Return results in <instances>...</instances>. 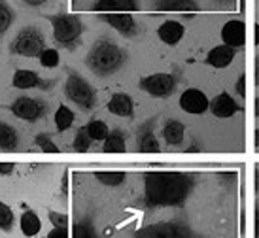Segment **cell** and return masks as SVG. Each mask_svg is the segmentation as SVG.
<instances>
[{
	"label": "cell",
	"mask_w": 259,
	"mask_h": 238,
	"mask_svg": "<svg viewBox=\"0 0 259 238\" xmlns=\"http://www.w3.org/2000/svg\"><path fill=\"white\" fill-rule=\"evenodd\" d=\"M193 176L184 172H146L144 204L157 206H182L193 189Z\"/></svg>",
	"instance_id": "1"
},
{
	"label": "cell",
	"mask_w": 259,
	"mask_h": 238,
	"mask_svg": "<svg viewBox=\"0 0 259 238\" xmlns=\"http://www.w3.org/2000/svg\"><path fill=\"white\" fill-rule=\"evenodd\" d=\"M127 61V53L110 38H101L93 43L85 57V66L99 78H110L119 72Z\"/></svg>",
	"instance_id": "2"
},
{
	"label": "cell",
	"mask_w": 259,
	"mask_h": 238,
	"mask_svg": "<svg viewBox=\"0 0 259 238\" xmlns=\"http://www.w3.org/2000/svg\"><path fill=\"white\" fill-rule=\"evenodd\" d=\"M46 19L51 23L53 27V40L66 50H74L76 45L81 42V34H83V23L79 19V15H46Z\"/></svg>",
	"instance_id": "3"
},
{
	"label": "cell",
	"mask_w": 259,
	"mask_h": 238,
	"mask_svg": "<svg viewBox=\"0 0 259 238\" xmlns=\"http://www.w3.org/2000/svg\"><path fill=\"white\" fill-rule=\"evenodd\" d=\"M44 50H46V36L34 25L23 27L10 43V51L19 57H40Z\"/></svg>",
	"instance_id": "4"
},
{
	"label": "cell",
	"mask_w": 259,
	"mask_h": 238,
	"mask_svg": "<svg viewBox=\"0 0 259 238\" xmlns=\"http://www.w3.org/2000/svg\"><path fill=\"white\" fill-rule=\"evenodd\" d=\"M65 94L70 102H74L83 112H91L97 106V93L89 85V81L83 79L78 72L68 70V78L65 83Z\"/></svg>",
	"instance_id": "5"
},
{
	"label": "cell",
	"mask_w": 259,
	"mask_h": 238,
	"mask_svg": "<svg viewBox=\"0 0 259 238\" xmlns=\"http://www.w3.org/2000/svg\"><path fill=\"white\" fill-rule=\"evenodd\" d=\"M135 238H199L186 223L178 221H161L142 227L135 232Z\"/></svg>",
	"instance_id": "6"
},
{
	"label": "cell",
	"mask_w": 259,
	"mask_h": 238,
	"mask_svg": "<svg viewBox=\"0 0 259 238\" xmlns=\"http://www.w3.org/2000/svg\"><path fill=\"white\" fill-rule=\"evenodd\" d=\"M8 108L15 117L29 123H36L38 119H42L50 112V106L46 102L40 101V99H32V97H19Z\"/></svg>",
	"instance_id": "7"
},
{
	"label": "cell",
	"mask_w": 259,
	"mask_h": 238,
	"mask_svg": "<svg viewBox=\"0 0 259 238\" xmlns=\"http://www.w3.org/2000/svg\"><path fill=\"white\" fill-rule=\"evenodd\" d=\"M138 87L148 93L150 97H155V99H166L174 94L176 91V78L172 74L166 72H159V74H150V76H144L138 81Z\"/></svg>",
	"instance_id": "8"
},
{
	"label": "cell",
	"mask_w": 259,
	"mask_h": 238,
	"mask_svg": "<svg viewBox=\"0 0 259 238\" xmlns=\"http://www.w3.org/2000/svg\"><path fill=\"white\" fill-rule=\"evenodd\" d=\"M180 108L186 112V114H191V116H201L206 110H210V101L208 97L202 93L201 89L197 87H189L186 89L180 97Z\"/></svg>",
	"instance_id": "9"
},
{
	"label": "cell",
	"mask_w": 259,
	"mask_h": 238,
	"mask_svg": "<svg viewBox=\"0 0 259 238\" xmlns=\"http://www.w3.org/2000/svg\"><path fill=\"white\" fill-rule=\"evenodd\" d=\"M102 21L108 23L114 30H117L121 36L133 38L138 34V23L135 21V17L129 14H104L99 15Z\"/></svg>",
	"instance_id": "10"
},
{
	"label": "cell",
	"mask_w": 259,
	"mask_h": 238,
	"mask_svg": "<svg viewBox=\"0 0 259 238\" xmlns=\"http://www.w3.org/2000/svg\"><path fill=\"white\" fill-rule=\"evenodd\" d=\"M222 40L225 45L240 50L246 42V25L240 19H231L222 27Z\"/></svg>",
	"instance_id": "11"
},
{
	"label": "cell",
	"mask_w": 259,
	"mask_h": 238,
	"mask_svg": "<svg viewBox=\"0 0 259 238\" xmlns=\"http://www.w3.org/2000/svg\"><path fill=\"white\" fill-rule=\"evenodd\" d=\"M97 14H133L140 10L138 0H97L91 8Z\"/></svg>",
	"instance_id": "12"
},
{
	"label": "cell",
	"mask_w": 259,
	"mask_h": 238,
	"mask_svg": "<svg viewBox=\"0 0 259 238\" xmlns=\"http://www.w3.org/2000/svg\"><path fill=\"white\" fill-rule=\"evenodd\" d=\"M210 112L220 119H227L242 112V106H238V102L229 93H220L210 101Z\"/></svg>",
	"instance_id": "13"
},
{
	"label": "cell",
	"mask_w": 259,
	"mask_h": 238,
	"mask_svg": "<svg viewBox=\"0 0 259 238\" xmlns=\"http://www.w3.org/2000/svg\"><path fill=\"white\" fill-rule=\"evenodd\" d=\"M12 85L15 89H34V87H40V89H50L53 85V81H44L40 78V74L34 72V70H27V68H19L14 72V78H12Z\"/></svg>",
	"instance_id": "14"
},
{
	"label": "cell",
	"mask_w": 259,
	"mask_h": 238,
	"mask_svg": "<svg viewBox=\"0 0 259 238\" xmlns=\"http://www.w3.org/2000/svg\"><path fill=\"white\" fill-rule=\"evenodd\" d=\"M235 57H237V50L223 43V45H216L214 50L208 51L204 63L208 66H214V68H227L235 61Z\"/></svg>",
	"instance_id": "15"
},
{
	"label": "cell",
	"mask_w": 259,
	"mask_h": 238,
	"mask_svg": "<svg viewBox=\"0 0 259 238\" xmlns=\"http://www.w3.org/2000/svg\"><path fill=\"white\" fill-rule=\"evenodd\" d=\"M106 108H108L110 114H114L117 117H133V114H135V102H133L129 94L114 93L110 97Z\"/></svg>",
	"instance_id": "16"
},
{
	"label": "cell",
	"mask_w": 259,
	"mask_h": 238,
	"mask_svg": "<svg viewBox=\"0 0 259 238\" xmlns=\"http://www.w3.org/2000/svg\"><path fill=\"white\" fill-rule=\"evenodd\" d=\"M155 12H182V14H195L201 6L195 0H153Z\"/></svg>",
	"instance_id": "17"
},
{
	"label": "cell",
	"mask_w": 259,
	"mask_h": 238,
	"mask_svg": "<svg viewBox=\"0 0 259 238\" xmlns=\"http://www.w3.org/2000/svg\"><path fill=\"white\" fill-rule=\"evenodd\" d=\"M186 34V29L180 21H165L163 25H159L157 36L159 40L166 45H176L182 42V38Z\"/></svg>",
	"instance_id": "18"
},
{
	"label": "cell",
	"mask_w": 259,
	"mask_h": 238,
	"mask_svg": "<svg viewBox=\"0 0 259 238\" xmlns=\"http://www.w3.org/2000/svg\"><path fill=\"white\" fill-rule=\"evenodd\" d=\"M138 150L142 153H157L161 150L157 136L153 134V123H146L138 130Z\"/></svg>",
	"instance_id": "19"
},
{
	"label": "cell",
	"mask_w": 259,
	"mask_h": 238,
	"mask_svg": "<svg viewBox=\"0 0 259 238\" xmlns=\"http://www.w3.org/2000/svg\"><path fill=\"white\" fill-rule=\"evenodd\" d=\"M186 136V127L178 119H168L163 127V138L168 146H180Z\"/></svg>",
	"instance_id": "20"
},
{
	"label": "cell",
	"mask_w": 259,
	"mask_h": 238,
	"mask_svg": "<svg viewBox=\"0 0 259 238\" xmlns=\"http://www.w3.org/2000/svg\"><path fill=\"white\" fill-rule=\"evenodd\" d=\"M19 146V132L8 125V123L0 121V150L2 152H14Z\"/></svg>",
	"instance_id": "21"
},
{
	"label": "cell",
	"mask_w": 259,
	"mask_h": 238,
	"mask_svg": "<svg viewBox=\"0 0 259 238\" xmlns=\"http://www.w3.org/2000/svg\"><path fill=\"white\" fill-rule=\"evenodd\" d=\"M19 227H21V232L25 234V236L32 238V236H36L38 232H40V229H42V221H40V217H38L36 212L27 210V212H23V214H21Z\"/></svg>",
	"instance_id": "22"
},
{
	"label": "cell",
	"mask_w": 259,
	"mask_h": 238,
	"mask_svg": "<svg viewBox=\"0 0 259 238\" xmlns=\"http://www.w3.org/2000/svg\"><path fill=\"white\" fill-rule=\"evenodd\" d=\"M102 152L106 153H123L127 152V142H125V132L119 129L110 130L106 140L102 142Z\"/></svg>",
	"instance_id": "23"
},
{
	"label": "cell",
	"mask_w": 259,
	"mask_h": 238,
	"mask_svg": "<svg viewBox=\"0 0 259 238\" xmlns=\"http://www.w3.org/2000/svg\"><path fill=\"white\" fill-rule=\"evenodd\" d=\"M53 121H55L57 132H65V130H68L74 125V112L68 108V106H63V104H61L57 108V112H55Z\"/></svg>",
	"instance_id": "24"
},
{
	"label": "cell",
	"mask_w": 259,
	"mask_h": 238,
	"mask_svg": "<svg viewBox=\"0 0 259 238\" xmlns=\"http://www.w3.org/2000/svg\"><path fill=\"white\" fill-rule=\"evenodd\" d=\"M87 132H89V136L93 138V142H104L106 136L110 134L108 130V125L101 119H93V121H89L85 125Z\"/></svg>",
	"instance_id": "25"
},
{
	"label": "cell",
	"mask_w": 259,
	"mask_h": 238,
	"mask_svg": "<svg viewBox=\"0 0 259 238\" xmlns=\"http://www.w3.org/2000/svg\"><path fill=\"white\" fill-rule=\"evenodd\" d=\"M93 144V138L89 136V132H87L85 127H79L78 132H76V136H74V142H72V150L78 153H85L89 152V148Z\"/></svg>",
	"instance_id": "26"
},
{
	"label": "cell",
	"mask_w": 259,
	"mask_h": 238,
	"mask_svg": "<svg viewBox=\"0 0 259 238\" xmlns=\"http://www.w3.org/2000/svg\"><path fill=\"white\" fill-rule=\"evenodd\" d=\"M95 178L101 181L102 185H108V187H117L125 183L127 180V174L125 172H95Z\"/></svg>",
	"instance_id": "27"
},
{
	"label": "cell",
	"mask_w": 259,
	"mask_h": 238,
	"mask_svg": "<svg viewBox=\"0 0 259 238\" xmlns=\"http://www.w3.org/2000/svg\"><path fill=\"white\" fill-rule=\"evenodd\" d=\"M14 23V10L6 0H0V36H4Z\"/></svg>",
	"instance_id": "28"
},
{
	"label": "cell",
	"mask_w": 259,
	"mask_h": 238,
	"mask_svg": "<svg viewBox=\"0 0 259 238\" xmlns=\"http://www.w3.org/2000/svg\"><path fill=\"white\" fill-rule=\"evenodd\" d=\"M14 225H15L14 212H12V208L8 204H4V202L0 201V231L10 232L14 229Z\"/></svg>",
	"instance_id": "29"
},
{
	"label": "cell",
	"mask_w": 259,
	"mask_h": 238,
	"mask_svg": "<svg viewBox=\"0 0 259 238\" xmlns=\"http://www.w3.org/2000/svg\"><path fill=\"white\" fill-rule=\"evenodd\" d=\"M38 61H40V66H44V68H55V66H59L61 57H59L57 50H53V47H46V50L40 53Z\"/></svg>",
	"instance_id": "30"
},
{
	"label": "cell",
	"mask_w": 259,
	"mask_h": 238,
	"mask_svg": "<svg viewBox=\"0 0 259 238\" xmlns=\"http://www.w3.org/2000/svg\"><path fill=\"white\" fill-rule=\"evenodd\" d=\"M34 144L42 150V152L46 153H59V148L57 144L51 140V134H48V132H40V134H36V138H34Z\"/></svg>",
	"instance_id": "31"
},
{
	"label": "cell",
	"mask_w": 259,
	"mask_h": 238,
	"mask_svg": "<svg viewBox=\"0 0 259 238\" xmlns=\"http://www.w3.org/2000/svg\"><path fill=\"white\" fill-rule=\"evenodd\" d=\"M72 238H97L89 221H79L72 227Z\"/></svg>",
	"instance_id": "32"
},
{
	"label": "cell",
	"mask_w": 259,
	"mask_h": 238,
	"mask_svg": "<svg viewBox=\"0 0 259 238\" xmlns=\"http://www.w3.org/2000/svg\"><path fill=\"white\" fill-rule=\"evenodd\" d=\"M50 221L53 227H68V216L63 212H50Z\"/></svg>",
	"instance_id": "33"
},
{
	"label": "cell",
	"mask_w": 259,
	"mask_h": 238,
	"mask_svg": "<svg viewBox=\"0 0 259 238\" xmlns=\"http://www.w3.org/2000/svg\"><path fill=\"white\" fill-rule=\"evenodd\" d=\"M46 238H68V227H53Z\"/></svg>",
	"instance_id": "34"
},
{
	"label": "cell",
	"mask_w": 259,
	"mask_h": 238,
	"mask_svg": "<svg viewBox=\"0 0 259 238\" xmlns=\"http://www.w3.org/2000/svg\"><path fill=\"white\" fill-rule=\"evenodd\" d=\"M235 91H237V94L240 97V99H244V97H246V78H244V76H240V78L237 79Z\"/></svg>",
	"instance_id": "35"
},
{
	"label": "cell",
	"mask_w": 259,
	"mask_h": 238,
	"mask_svg": "<svg viewBox=\"0 0 259 238\" xmlns=\"http://www.w3.org/2000/svg\"><path fill=\"white\" fill-rule=\"evenodd\" d=\"M14 168H15L14 163H0V174H2V176L12 174V172H14Z\"/></svg>",
	"instance_id": "36"
},
{
	"label": "cell",
	"mask_w": 259,
	"mask_h": 238,
	"mask_svg": "<svg viewBox=\"0 0 259 238\" xmlns=\"http://www.w3.org/2000/svg\"><path fill=\"white\" fill-rule=\"evenodd\" d=\"M27 6H30V8H40V6H44L48 0H23Z\"/></svg>",
	"instance_id": "37"
},
{
	"label": "cell",
	"mask_w": 259,
	"mask_h": 238,
	"mask_svg": "<svg viewBox=\"0 0 259 238\" xmlns=\"http://www.w3.org/2000/svg\"><path fill=\"white\" fill-rule=\"evenodd\" d=\"M255 78H253V81H255V85L259 87V55L255 57V74H253Z\"/></svg>",
	"instance_id": "38"
},
{
	"label": "cell",
	"mask_w": 259,
	"mask_h": 238,
	"mask_svg": "<svg viewBox=\"0 0 259 238\" xmlns=\"http://www.w3.org/2000/svg\"><path fill=\"white\" fill-rule=\"evenodd\" d=\"M255 238H259V204L255 206Z\"/></svg>",
	"instance_id": "39"
},
{
	"label": "cell",
	"mask_w": 259,
	"mask_h": 238,
	"mask_svg": "<svg viewBox=\"0 0 259 238\" xmlns=\"http://www.w3.org/2000/svg\"><path fill=\"white\" fill-rule=\"evenodd\" d=\"M253 112H255V117H259V97L255 99V106H253Z\"/></svg>",
	"instance_id": "40"
},
{
	"label": "cell",
	"mask_w": 259,
	"mask_h": 238,
	"mask_svg": "<svg viewBox=\"0 0 259 238\" xmlns=\"http://www.w3.org/2000/svg\"><path fill=\"white\" fill-rule=\"evenodd\" d=\"M255 45H259V23L255 25Z\"/></svg>",
	"instance_id": "41"
},
{
	"label": "cell",
	"mask_w": 259,
	"mask_h": 238,
	"mask_svg": "<svg viewBox=\"0 0 259 238\" xmlns=\"http://www.w3.org/2000/svg\"><path fill=\"white\" fill-rule=\"evenodd\" d=\"M255 191H259V170H255Z\"/></svg>",
	"instance_id": "42"
},
{
	"label": "cell",
	"mask_w": 259,
	"mask_h": 238,
	"mask_svg": "<svg viewBox=\"0 0 259 238\" xmlns=\"http://www.w3.org/2000/svg\"><path fill=\"white\" fill-rule=\"evenodd\" d=\"M253 144H255V148H259V129L255 130V140H253Z\"/></svg>",
	"instance_id": "43"
},
{
	"label": "cell",
	"mask_w": 259,
	"mask_h": 238,
	"mask_svg": "<svg viewBox=\"0 0 259 238\" xmlns=\"http://www.w3.org/2000/svg\"><path fill=\"white\" fill-rule=\"evenodd\" d=\"M218 2H220V4H233L235 0H218Z\"/></svg>",
	"instance_id": "44"
}]
</instances>
